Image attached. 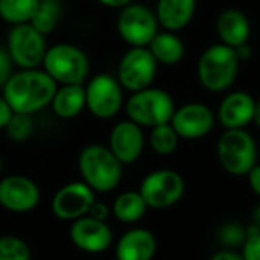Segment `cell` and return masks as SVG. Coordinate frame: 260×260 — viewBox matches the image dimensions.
Returning <instances> with one entry per match:
<instances>
[{
    "label": "cell",
    "mask_w": 260,
    "mask_h": 260,
    "mask_svg": "<svg viewBox=\"0 0 260 260\" xmlns=\"http://www.w3.org/2000/svg\"><path fill=\"white\" fill-rule=\"evenodd\" d=\"M96 201L94 190L84 181L69 183L61 187L52 200V212L58 219L76 221L85 215Z\"/></svg>",
    "instance_id": "4fadbf2b"
},
{
    "label": "cell",
    "mask_w": 260,
    "mask_h": 260,
    "mask_svg": "<svg viewBox=\"0 0 260 260\" xmlns=\"http://www.w3.org/2000/svg\"><path fill=\"white\" fill-rule=\"evenodd\" d=\"M50 105L58 117L73 119L85 107V88L82 84L62 85L61 88H56Z\"/></svg>",
    "instance_id": "44dd1931"
},
{
    "label": "cell",
    "mask_w": 260,
    "mask_h": 260,
    "mask_svg": "<svg viewBox=\"0 0 260 260\" xmlns=\"http://www.w3.org/2000/svg\"><path fill=\"white\" fill-rule=\"evenodd\" d=\"M148 210L140 192H123L113 203V215L117 221L125 224H134L140 221Z\"/></svg>",
    "instance_id": "603a6c76"
},
{
    "label": "cell",
    "mask_w": 260,
    "mask_h": 260,
    "mask_svg": "<svg viewBox=\"0 0 260 260\" xmlns=\"http://www.w3.org/2000/svg\"><path fill=\"white\" fill-rule=\"evenodd\" d=\"M145 136L142 126L133 120L119 122L110 134V149L122 165H131L143 152Z\"/></svg>",
    "instance_id": "2e32d148"
},
{
    "label": "cell",
    "mask_w": 260,
    "mask_h": 260,
    "mask_svg": "<svg viewBox=\"0 0 260 260\" xmlns=\"http://www.w3.org/2000/svg\"><path fill=\"white\" fill-rule=\"evenodd\" d=\"M46 40L30 23L14 24L8 35V53L14 64L26 69H37L46 55Z\"/></svg>",
    "instance_id": "9c48e42d"
},
{
    "label": "cell",
    "mask_w": 260,
    "mask_h": 260,
    "mask_svg": "<svg viewBox=\"0 0 260 260\" xmlns=\"http://www.w3.org/2000/svg\"><path fill=\"white\" fill-rule=\"evenodd\" d=\"M40 0H0V18L11 24L29 23Z\"/></svg>",
    "instance_id": "cb8c5ba5"
},
{
    "label": "cell",
    "mask_w": 260,
    "mask_h": 260,
    "mask_svg": "<svg viewBox=\"0 0 260 260\" xmlns=\"http://www.w3.org/2000/svg\"><path fill=\"white\" fill-rule=\"evenodd\" d=\"M12 114H14L12 108L9 107V104L6 102V99L2 96L0 98V129L8 125V122L11 120Z\"/></svg>",
    "instance_id": "d6a6232c"
},
{
    "label": "cell",
    "mask_w": 260,
    "mask_h": 260,
    "mask_svg": "<svg viewBox=\"0 0 260 260\" xmlns=\"http://www.w3.org/2000/svg\"><path fill=\"white\" fill-rule=\"evenodd\" d=\"M12 75V59L6 49L0 47V87L6 84V81Z\"/></svg>",
    "instance_id": "4dcf8cb0"
},
{
    "label": "cell",
    "mask_w": 260,
    "mask_h": 260,
    "mask_svg": "<svg viewBox=\"0 0 260 260\" xmlns=\"http://www.w3.org/2000/svg\"><path fill=\"white\" fill-rule=\"evenodd\" d=\"M215 122L216 117L206 104L190 102L175 108L169 123L180 139L197 140L206 137L213 129Z\"/></svg>",
    "instance_id": "7c38bea8"
},
{
    "label": "cell",
    "mask_w": 260,
    "mask_h": 260,
    "mask_svg": "<svg viewBox=\"0 0 260 260\" xmlns=\"http://www.w3.org/2000/svg\"><path fill=\"white\" fill-rule=\"evenodd\" d=\"M61 18V6L58 0H40L38 8L29 21L43 35L50 34Z\"/></svg>",
    "instance_id": "d4e9b609"
},
{
    "label": "cell",
    "mask_w": 260,
    "mask_h": 260,
    "mask_svg": "<svg viewBox=\"0 0 260 260\" xmlns=\"http://www.w3.org/2000/svg\"><path fill=\"white\" fill-rule=\"evenodd\" d=\"M241 256L244 260H260V232L253 225L248 229V236L241 247Z\"/></svg>",
    "instance_id": "f546056e"
},
{
    "label": "cell",
    "mask_w": 260,
    "mask_h": 260,
    "mask_svg": "<svg viewBox=\"0 0 260 260\" xmlns=\"http://www.w3.org/2000/svg\"><path fill=\"white\" fill-rule=\"evenodd\" d=\"M0 260H30V250L27 244L17 236H2Z\"/></svg>",
    "instance_id": "4316f807"
},
{
    "label": "cell",
    "mask_w": 260,
    "mask_h": 260,
    "mask_svg": "<svg viewBox=\"0 0 260 260\" xmlns=\"http://www.w3.org/2000/svg\"><path fill=\"white\" fill-rule=\"evenodd\" d=\"M56 88V82L46 72L26 69L11 75L3 85V98L14 113L30 116L52 104Z\"/></svg>",
    "instance_id": "6da1fadb"
},
{
    "label": "cell",
    "mask_w": 260,
    "mask_h": 260,
    "mask_svg": "<svg viewBox=\"0 0 260 260\" xmlns=\"http://www.w3.org/2000/svg\"><path fill=\"white\" fill-rule=\"evenodd\" d=\"M248 236V229L239 222H227L218 232V241L222 247L233 250L242 247Z\"/></svg>",
    "instance_id": "83f0119b"
},
{
    "label": "cell",
    "mask_w": 260,
    "mask_h": 260,
    "mask_svg": "<svg viewBox=\"0 0 260 260\" xmlns=\"http://www.w3.org/2000/svg\"><path fill=\"white\" fill-rule=\"evenodd\" d=\"M98 2L110 8H125L129 3H133V0H98Z\"/></svg>",
    "instance_id": "8d00e7d4"
},
{
    "label": "cell",
    "mask_w": 260,
    "mask_h": 260,
    "mask_svg": "<svg viewBox=\"0 0 260 260\" xmlns=\"http://www.w3.org/2000/svg\"><path fill=\"white\" fill-rule=\"evenodd\" d=\"M235 50H236V55H238V58H239L241 61H245V59L251 58V55H253L251 46H248V43H247V44H242V46H239V47H236Z\"/></svg>",
    "instance_id": "d590c367"
},
{
    "label": "cell",
    "mask_w": 260,
    "mask_h": 260,
    "mask_svg": "<svg viewBox=\"0 0 260 260\" xmlns=\"http://www.w3.org/2000/svg\"><path fill=\"white\" fill-rule=\"evenodd\" d=\"M125 110L128 119L139 126L154 128L171 122L175 111V104L168 91L148 87L133 93L125 105Z\"/></svg>",
    "instance_id": "5b68a950"
},
{
    "label": "cell",
    "mask_w": 260,
    "mask_h": 260,
    "mask_svg": "<svg viewBox=\"0 0 260 260\" xmlns=\"http://www.w3.org/2000/svg\"><path fill=\"white\" fill-rule=\"evenodd\" d=\"M241 59L236 50L222 43L209 46L200 56L197 75L201 85L213 93L229 90L239 75Z\"/></svg>",
    "instance_id": "7a4b0ae2"
},
{
    "label": "cell",
    "mask_w": 260,
    "mask_h": 260,
    "mask_svg": "<svg viewBox=\"0 0 260 260\" xmlns=\"http://www.w3.org/2000/svg\"><path fill=\"white\" fill-rule=\"evenodd\" d=\"M216 34L222 44L233 49L247 44L251 35V23L245 12L236 8L224 9L216 18Z\"/></svg>",
    "instance_id": "ac0fdd59"
},
{
    "label": "cell",
    "mask_w": 260,
    "mask_h": 260,
    "mask_svg": "<svg viewBox=\"0 0 260 260\" xmlns=\"http://www.w3.org/2000/svg\"><path fill=\"white\" fill-rule=\"evenodd\" d=\"M40 198V187L24 175H9L0 181V206L9 212H30L38 206Z\"/></svg>",
    "instance_id": "5bb4252c"
},
{
    "label": "cell",
    "mask_w": 260,
    "mask_h": 260,
    "mask_svg": "<svg viewBox=\"0 0 260 260\" xmlns=\"http://www.w3.org/2000/svg\"><path fill=\"white\" fill-rule=\"evenodd\" d=\"M253 122L256 123V126L260 129V101L256 102V110H254V117H253Z\"/></svg>",
    "instance_id": "74e56055"
},
{
    "label": "cell",
    "mask_w": 260,
    "mask_h": 260,
    "mask_svg": "<svg viewBox=\"0 0 260 260\" xmlns=\"http://www.w3.org/2000/svg\"><path fill=\"white\" fill-rule=\"evenodd\" d=\"M186 190L184 178L172 169L148 174L140 184V195L149 209L163 210L180 203Z\"/></svg>",
    "instance_id": "52a82bcc"
},
{
    "label": "cell",
    "mask_w": 260,
    "mask_h": 260,
    "mask_svg": "<svg viewBox=\"0 0 260 260\" xmlns=\"http://www.w3.org/2000/svg\"><path fill=\"white\" fill-rule=\"evenodd\" d=\"M69 235L76 248L90 254L107 251L113 242V232L108 224L88 215L73 221Z\"/></svg>",
    "instance_id": "9a60e30c"
},
{
    "label": "cell",
    "mask_w": 260,
    "mask_h": 260,
    "mask_svg": "<svg viewBox=\"0 0 260 260\" xmlns=\"http://www.w3.org/2000/svg\"><path fill=\"white\" fill-rule=\"evenodd\" d=\"M148 49L155 58L157 64H163V66L178 64L184 56L183 40L175 32L171 30L157 32V35L149 43Z\"/></svg>",
    "instance_id": "7402d4cb"
},
{
    "label": "cell",
    "mask_w": 260,
    "mask_h": 260,
    "mask_svg": "<svg viewBox=\"0 0 260 260\" xmlns=\"http://www.w3.org/2000/svg\"><path fill=\"white\" fill-rule=\"evenodd\" d=\"M256 110L254 98L247 91H233L227 94L218 108V122L225 129H245L253 122Z\"/></svg>",
    "instance_id": "e0dca14e"
},
{
    "label": "cell",
    "mask_w": 260,
    "mask_h": 260,
    "mask_svg": "<svg viewBox=\"0 0 260 260\" xmlns=\"http://www.w3.org/2000/svg\"><path fill=\"white\" fill-rule=\"evenodd\" d=\"M123 104L122 85L110 75L94 76L85 88V107L98 119L114 117Z\"/></svg>",
    "instance_id": "8fae6325"
},
{
    "label": "cell",
    "mask_w": 260,
    "mask_h": 260,
    "mask_svg": "<svg viewBox=\"0 0 260 260\" xmlns=\"http://www.w3.org/2000/svg\"><path fill=\"white\" fill-rule=\"evenodd\" d=\"M0 20H2V18H0Z\"/></svg>",
    "instance_id": "60d3db41"
},
{
    "label": "cell",
    "mask_w": 260,
    "mask_h": 260,
    "mask_svg": "<svg viewBox=\"0 0 260 260\" xmlns=\"http://www.w3.org/2000/svg\"><path fill=\"white\" fill-rule=\"evenodd\" d=\"M248 184L251 190L260 198V165H256L250 172H248Z\"/></svg>",
    "instance_id": "836d02e7"
},
{
    "label": "cell",
    "mask_w": 260,
    "mask_h": 260,
    "mask_svg": "<svg viewBox=\"0 0 260 260\" xmlns=\"http://www.w3.org/2000/svg\"><path fill=\"white\" fill-rule=\"evenodd\" d=\"M88 216L94 218V219H99V221H105L110 218V209L105 203H101V201H94L88 210Z\"/></svg>",
    "instance_id": "1f68e13d"
},
{
    "label": "cell",
    "mask_w": 260,
    "mask_h": 260,
    "mask_svg": "<svg viewBox=\"0 0 260 260\" xmlns=\"http://www.w3.org/2000/svg\"><path fill=\"white\" fill-rule=\"evenodd\" d=\"M157 253V239L146 229L128 230L117 242V260H152Z\"/></svg>",
    "instance_id": "d6986e66"
},
{
    "label": "cell",
    "mask_w": 260,
    "mask_h": 260,
    "mask_svg": "<svg viewBox=\"0 0 260 260\" xmlns=\"http://www.w3.org/2000/svg\"><path fill=\"white\" fill-rule=\"evenodd\" d=\"M5 129L12 142H24L32 134V119L29 114L14 113Z\"/></svg>",
    "instance_id": "f1b7e54d"
},
{
    "label": "cell",
    "mask_w": 260,
    "mask_h": 260,
    "mask_svg": "<svg viewBox=\"0 0 260 260\" xmlns=\"http://www.w3.org/2000/svg\"><path fill=\"white\" fill-rule=\"evenodd\" d=\"M209 260H244L241 253H236L235 250H221L215 253Z\"/></svg>",
    "instance_id": "e575fe53"
},
{
    "label": "cell",
    "mask_w": 260,
    "mask_h": 260,
    "mask_svg": "<svg viewBox=\"0 0 260 260\" xmlns=\"http://www.w3.org/2000/svg\"><path fill=\"white\" fill-rule=\"evenodd\" d=\"M195 11L197 0H158L155 15L166 30L178 32L192 21Z\"/></svg>",
    "instance_id": "ffe728a7"
},
{
    "label": "cell",
    "mask_w": 260,
    "mask_h": 260,
    "mask_svg": "<svg viewBox=\"0 0 260 260\" xmlns=\"http://www.w3.org/2000/svg\"><path fill=\"white\" fill-rule=\"evenodd\" d=\"M44 72L58 84H82L88 75L87 55L73 44H55L46 50Z\"/></svg>",
    "instance_id": "8992f818"
},
{
    "label": "cell",
    "mask_w": 260,
    "mask_h": 260,
    "mask_svg": "<svg viewBox=\"0 0 260 260\" xmlns=\"http://www.w3.org/2000/svg\"><path fill=\"white\" fill-rule=\"evenodd\" d=\"M2 168H3V160H2V155H0V172H2Z\"/></svg>",
    "instance_id": "ab89813d"
},
{
    "label": "cell",
    "mask_w": 260,
    "mask_h": 260,
    "mask_svg": "<svg viewBox=\"0 0 260 260\" xmlns=\"http://www.w3.org/2000/svg\"><path fill=\"white\" fill-rule=\"evenodd\" d=\"M119 84L136 93L151 87L157 75V61L148 47L129 49L119 64Z\"/></svg>",
    "instance_id": "30bf717a"
},
{
    "label": "cell",
    "mask_w": 260,
    "mask_h": 260,
    "mask_svg": "<svg viewBox=\"0 0 260 260\" xmlns=\"http://www.w3.org/2000/svg\"><path fill=\"white\" fill-rule=\"evenodd\" d=\"M254 227L260 232V204L257 206L256 212H254Z\"/></svg>",
    "instance_id": "f35d334b"
},
{
    "label": "cell",
    "mask_w": 260,
    "mask_h": 260,
    "mask_svg": "<svg viewBox=\"0 0 260 260\" xmlns=\"http://www.w3.org/2000/svg\"><path fill=\"white\" fill-rule=\"evenodd\" d=\"M117 30L133 47H148L158 32V20L155 12L148 6L129 3L119 14Z\"/></svg>",
    "instance_id": "ba28073f"
},
{
    "label": "cell",
    "mask_w": 260,
    "mask_h": 260,
    "mask_svg": "<svg viewBox=\"0 0 260 260\" xmlns=\"http://www.w3.org/2000/svg\"><path fill=\"white\" fill-rule=\"evenodd\" d=\"M78 166L84 183L99 193L114 190L123 175V165L110 148L102 145L85 146L79 154Z\"/></svg>",
    "instance_id": "3957f363"
},
{
    "label": "cell",
    "mask_w": 260,
    "mask_h": 260,
    "mask_svg": "<svg viewBox=\"0 0 260 260\" xmlns=\"http://www.w3.org/2000/svg\"><path fill=\"white\" fill-rule=\"evenodd\" d=\"M180 137L172 128L171 123H163L158 126L151 128L149 134V145L158 155H171L178 148Z\"/></svg>",
    "instance_id": "484cf974"
},
{
    "label": "cell",
    "mask_w": 260,
    "mask_h": 260,
    "mask_svg": "<svg viewBox=\"0 0 260 260\" xmlns=\"http://www.w3.org/2000/svg\"><path fill=\"white\" fill-rule=\"evenodd\" d=\"M221 168L235 177L248 175L257 165V145L245 129H225L216 145Z\"/></svg>",
    "instance_id": "277c9868"
}]
</instances>
